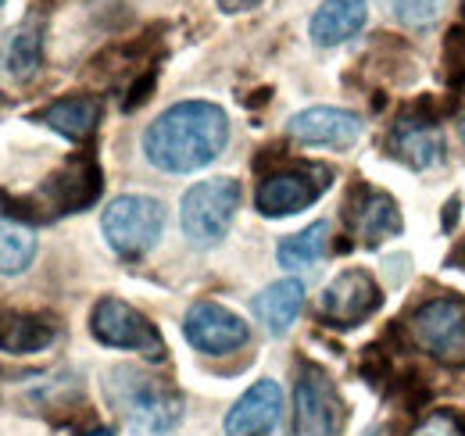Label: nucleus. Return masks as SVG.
<instances>
[{"label": "nucleus", "mask_w": 465, "mask_h": 436, "mask_svg": "<svg viewBox=\"0 0 465 436\" xmlns=\"http://www.w3.org/2000/svg\"><path fill=\"white\" fill-rule=\"evenodd\" d=\"M230 140V118L212 101H179L143 133V154L162 172H197L212 164Z\"/></svg>", "instance_id": "1"}, {"label": "nucleus", "mask_w": 465, "mask_h": 436, "mask_svg": "<svg viewBox=\"0 0 465 436\" xmlns=\"http://www.w3.org/2000/svg\"><path fill=\"white\" fill-rule=\"evenodd\" d=\"M108 397L122 419L143 436H165L183 422V397L169 382L136 369H115L108 380Z\"/></svg>", "instance_id": "2"}, {"label": "nucleus", "mask_w": 465, "mask_h": 436, "mask_svg": "<svg viewBox=\"0 0 465 436\" xmlns=\"http://www.w3.org/2000/svg\"><path fill=\"white\" fill-rule=\"evenodd\" d=\"M240 183L232 175H219V179H204L197 186H190L183 193V208H179V222H183V236L193 247H215L232 225V215L240 208Z\"/></svg>", "instance_id": "3"}, {"label": "nucleus", "mask_w": 465, "mask_h": 436, "mask_svg": "<svg viewBox=\"0 0 465 436\" xmlns=\"http://www.w3.org/2000/svg\"><path fill=\"white\" fill-rule=\"evenodd\" d=\"M101 229H104V240L112 243L115 254H122V258H143L162 240L165 208L154 197L125 193V197H115L104 208Z\"/></svg>", "instance_id": "4"}, {"label": "nucleus", "mask_w": 465, "mask_h": 436, "mask_svg": "<svg viewBox=\"0 0 465 436\" xmlns=\"http://www.w3.org/2000/svg\"><path fill=\"white\" fill-rule=\"evenodd\" d=\"M90 332L97 343L104 347H118V351H136L147 362H165V340L154 329V322L136 312L133 304L118 301V297H104L94 304L90 315Z\"/></svg>", "instance_id": "5"}, {"label": "nucleus", "mask_w": 465, "mask_h": 436, "mask_svg": "<svg viewBox=\"0 0 465 436\" xmlns=\"http://www.w3.org/2000/svg\"><path fill=\"white\" fill-rule=\"evenodd\" d=\"M411 336L415 343L437 358L440 365H465V301L448 293L433 297L415 308L411 315Z\"/></svg>", "instance_id": "6"}, {"label": "nucleus", "mask_w": 465, "mask_h": 436, "mask_svg": "<svg viewBox=\"0 0 465 436\" xmlns=\"http://www.w3.org/2000/svg\"><path fill=\"white\" fill-rule=\"evenodd\" d=\"M333 183V172L326 164H291L283 172H272L262 179L258 193H254V204L258 212L269 218H283L293 212H304L312 208Z\"/></svg>", "instance_id": "7"}, {"label": "nucleus", "mask_w": 465, "mask_h": 436, "mask_svg": "<svg viewBox=\"0 0 465 436\" xmlns=\"http://www.w3.org/2000/svg\"><path fill=\"white\" fill-rule=\"evenodd\" d=\"M297 401V436H337L344 426V401L322 369L304 365L293 390Z\"/></svg>", "instance_id": "8"}, {"label": "nucleus", "mask_w": 465, "mask_h": 436, "mask_svg": "<svg viewBox=\"0 0 465 436\" xmlns=\"http://www.w3.org/2000/svg\"><path fill=\"white\" fill-rule=\"evenodd\" d=\"M101 186H104L101 164L94 162L90 154H79V158L61 164L58 172L44 183L40 204L51 208V218L68 215V212H83L101 197Z\"/></svg>", "instance_id": "9"}, {"label": "nucleus", "mask_w": 465, "mask_h": 436, "mask_svg": "<svg viewBox=\"0 0 465 436\" xmlns=\"http://www.w3.org/2000/svg\"><path fill=\"white\" fill-rule=\"evenodd\" d=\"M183 332L190 347H197L201 354H230L240 351L251 336L247 322L215 301H197L183 319Z\"/></svg>", "instance_id": "10"}, {"label": "nucleus", "mask_w": 465, "mask_h": 436, "mask_svg": "<svg viewBox=\"0 0 465 436\" xmlns=\"http://www.w3.org/2000/svg\"><path fill=\"white\" fill-rule=\"evenodd\" d=\"M380 301H383V293H380L376 279L361 269H348L322 290L319 308L333 326H358L361 319H369L380 308Z\"/></svg>", "instance_id": "11"}, {"label": "nucleus", "mask_w": 465, "mask_h": 436, "mask_svg": "<svg viewBox=\"0 0 465 436\" xmlns=\"http://www.w3.org/2000/svg\"><path fill=\"white\" fill-rule=\"evenodd\" d=\"M291 136L304 147H333V151H348L361 136V122L358 114L344 108H308L297 111L291 118Z\"/></svg>", "instance_id": "12"}, {"label": "nucleus", "mask_w": 465, "mask_h": 436, "mask_svg": "<svg viewBox=\"0 0 465 436\" xmlns=\"http://www.w3.org/2000/svg\"><path fill=\"white\" fill-rule=\"evenodd\" d=\"M283 390L276 380H258L226 415V436H265L280 426Z\"/></svg>", "instance_id": "13"}, {"label": "nucleus", "mask_w": 465, "mask_h": 436, "mask_svg": "<svg viewBox=\"0 0 465 436\" xmlns=\"http://www.w3.org/2000/svg\"><path fill=\"white\" fill-rule=\"evenodd\" d=\"M391 151L411 168H430L444 158V140L433 118L422 111H405L391 129Z\"/></svg>", "instance_id": "14"}, {"label": "nucleus", "mask_w": 465, "mask_h": 436, "mask_svg": "<svg viewBox=\"0 0 465 436\" xmlns=\"http://www.w3.org/2000/svg\"><path fill=\"white\" fill-rule=\"evenodd\" d=\"M369 22V4L365 0H322L319 11L312 15L308 36L315 47H337L358 36Z\"/></svg>", "instance_id": "15"}, {"label": "nucleus", "mask_w": 465, "mask_h": 436, "mask_svg": "<svg viewBox=\"0 0 465 436\" xmlns=\"http://www.w3.org/2000/svg\"><path fill=\"white\" fill-rule=\"evenodd\" d=\"M36 122L51 125L54 133H61L64 140H90L97 133V122H101V101L90 97V94H75V97H58L54 104L36 114Z\"/></svg>", "instance_id": "16"}, {"label": "nucleus", "mask_w": 465, "mask_h": 436, "mask_svg": "<svg viewBox=\"0 0 465 436\" xmlns=\"http://www.w3.org/2000/svg\"><path fill=\"white\" fill-rule=\"evenodd\" d=\"M304 304V282L301 279H280L272 286H265L254 297V319L269 329L272 336H283L297 322V312Z\"/></svg>", "instance_id": "17"}, {"label": "nucleus", "mask_w": 465, "mask_h": 436, "mask_svg": "<svg viewBox=\"0 0 465 436\" xmlns=\"http://www.w3.org/2000/svg\"><path fill=\"white\" fill-rule=\"evenodd\" d=\"M351 222H354L358 240L369 243V247H376L387 236H398L401 233L398 204L387 193H380V190H361V204L351 208Z\"/></svg>", "instance_id": "18"}, {"label": "nucleus", "mask_w": 465, "mask_h": 436, "mask_svg": "<svg viewBox=\"0 0 465 436\" xmlns=\"http://www.w3.org/2000/svg\"><path fill=\"white\" fill-rule=\"evenodd\" d=\"M58 336L54 322L40 319V315H0V351L7 354H36L44 347H51Z\"/></svg>", "instance_id": "19"}, {"label": "nucleus", "mask_w": 465, "mask_h": 436, "mask_svg": "<svg viewBox=\"0 0 465 436\" xmlns=\"http://www.w3.org/2000/svg\"><path fill=\"white\" fill-rule=\"evenodd\" d=\"M330 247V222H312L308 229L293 233L280 243L276 258L283 269H312Z\"/></svg>", "instance_id": "20"}, {"label": "nucleus", "mask_w": 465, "mask_h": 436, "mask_svg": "<svg viewBox=\"0 0 465 436\" xmlns=\"http://www.w3.org/2000/svg\"><path fill=\"white\" fill-rule=\"evenodd\" d=\"M36 258V236L15 218H0V275H22Z\"/></svg>", "instance_id": "21"}, {"label": "nucleus", "mask_w": 465, "mask_h": 436, "mask_svg": "<svg viewBox=\"0 0 465 436\" xmlns=\"http://www.w3.org/2000/svg\"><path fill=\"white\" fill-rule=\"evenodd\" d=\"M40 51H44V36L36 18H29L15 36H11V51H7V68L15 79H33L40 68Z\"/></svg>", "instance_id": "22"}, {"label": "nucleus", "mask_w": 465, "mask_h": 436, "mask_svg": "<svg viewBox=\"0 0 465 436\" xmlns=\"http://www.w3.org/2000/svg\"><path fill=\"white\" fill-rule=\"evenodd\" d=\"M387 7L394 11V18H398L401 25L422 29V25H433V22L444 15L448 0H387Z\"/></svg>", "instance_id": "23"}, {"label": "nucleus", "mask_w": 465, "mask_h": 436, "mask_svg": "<svg viewBox=\"0 0 465 436\" xmlns=\"http://www.w3.org/2000/svg\"><path fill=\"white\" fill-rule=\"evenodd\" d=\"M411 436H465V422L455 411H433L411 430Z\"/></svg>", "instance_id": "24"}, {"label": "nucleus", "mask_w": 465, "mask_h": 436, "mask_svg": "<svg viewBox=\"0 0 465 436\" xmlns=\"http://www.w3.org/2000/svg\"><path fill=\"white\" fill-rule=\"evenodd\" d=\"M262 0H219V7L226 11V15H236V11H251V7H258Z\"/></svg>", "instance_id": "25"}, {"label": "nucleus", "mask_w": 465, "mask_h": 436, "mask_svg": "<svg viewBox=\"0 0 465 436\" xmlns=\"http://www.w3.org/2000/svg\"><path fill=\"white\" fill-rule=\"evenodd\" d=\"M459 136H462V144H465V114L459 118Z\"/></svg>", "instance_id": "26"}, {"label": "nucleus", "mask_w": 465, "mask_h": 436, "mask_svg": "<svg viewBox=\"0 0 465 436\" xmlns=\"http://www.w3.org/2000/svg\"><path fill=\"white\" fill-rule=\"evenodd\" d=\"M86 436H112V433H108V430H90Z\"/></svg>", "instance_id": "27"}, {"label": "nucleus", "mask_w": 465, "mask_h": 436, "mask_svg": "<svg viewBox=\"0 0 465 436\" xmlns=\"http://www.w3.org/2000/svg\"><path fill=\"white\" fill-rule=\"evenodd\" d=\"M0 7H4V0H0Z\"/></svg>", "instance_id": "28"}]
</instances>
